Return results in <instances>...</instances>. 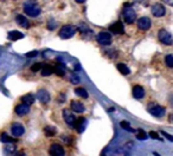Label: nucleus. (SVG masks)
<instances>
[{"label": "nucleus", "mask_w": 173, "mask_h": 156, "mask_svg": "<svg viewBox=\"0 0 173 156\" xmlns=\"http://www.w3.org/2000/svg\"><path fill=\"white\" fill-rule=\"evenodd\" d=\"M24 11L29 17L35 18L37 16H39V13H41V7L38 6L37 2H26L24 5Z\"/></svg>", "instance_id": "obj_1"}, {"label": "nucleus", "mask_w": 173, "mask_h": 156, "mask_svg": "<svg viewBox=\"0 0 173 156\" xmlns=\"http://www.w3.org/2000/svg\"><path fill=\"white\" fill-rule=\"evenodd\" d=\"M122 17H123L127 24H132V23H134V20L137 18V13H135L133 7L126 6L123 8V12H122Z\"/></svg>", "instance_id": "obj_2"}, {"label": "nucleus", "mask_w": 173, "mask_h": 156, "mask_svg": "<svg viewBox=\"0 0 173 156\" xmlns=\"http://www.w3.org/2000/svg\"><path fill=\"white\" fill-rule=\"evenodd\" d=\"M76 33V29L72 25H64L60 30V37L62 39H69Z\"/></svg>", "instance_id": "obj_3"}, {"label": "nucleus", "mask_w": 173, "mask_h": 156, "mask_svg": "<svg viewBox=\"0 0 173 156\" xmlns=\"http://www.w3.org/2000/svg\"><path fill=\"white\" fill-rule=\"evenodd\" d=\"M158 37H159V40L165 45H172L173 44V36L167 30L161 29L158 33Z\"/></svg>", "instance_id": "obj_4"}, {"label": "nucleus", "mask_w": 173, "mask_h": 156, "mask_svg": "<svg viewBox=\"0 0 173 156\" xmlns=\"http://www.w3.org/2000/svg\"><path fill=\"white\" fill-rule=\"evenodd\" d=\"M96 40H97L99 44H101L103 46H107V45L112 44V36L108 32H100L96 36Z\"/></svg>", "instance_id": "obj_5"}, {"label": "nucleus", "mask_w": 173, "mask_h": 156, "mask_svg": "<svg viewBox=\"0 0 173 156\" xmlns=\"http://www.w3.org/2000/svg\"><path fill=\"white\" fill-rule=\"evenodd\" d=\"M49 153H50V155L51 156H64L65 155L64 148H63V147L58 143H52L51 144Z\"/></svg>", "instance_id": "obj_6"}, {"label": "nucleus", "mask_w": 173, "mask_h": 156, "mask_svg": "<svg viewBox=\"0 0 173 156\" xmlns=\"http://www.w3.org/2000/svg\"><path fill=\"white\" fill-rule=\"evenodd\" d=\"M165 13H166V8L162 4H155L152 6V14L156 18H160L162 16H165Z\"/></svg>", "instance_id": "obj_7"}, {"label": "nucleus", "mask_w": 173, "mask_h": 156, "mask_svg": "<svg viewBox=\"0 0 173 156\" xmlns=\"http://www.w3.org/2000/svg\"><path fill=\"white\" fill-rule=\"evenodd\" d=\"M148 111L151 115H153L154 117H162L165 115V108L160 107V105H152L148 108Z\"/></svg>", "instance_id": "obj_8"}, {"label": "nucleus", "mask_w": 173, "mask_h": 156, "mask_svg": "<svg viewBox=\"0 0 173 156\" xmlns=\"http://www.w3.org/2000/svg\"><path fill=\"white\" fill-rule=\"evenodd\" d=\"M63 118H64L66 124L69 126H71V128H74L75 124H76V117H75V115H72L71 112L68 111V110H64V111H63Z\"/></svg>", "instance_id": "obj_9"}, {"label": "nucleus", "mask_w": 173, "mask_h": 156, "mask_svg": "<svg viewBox=\"0 0 173 156\" xmlns=\"http://www.w3.org/2000/svg\"><path fill=\"white\" fill-rule=\"evenodd\" d=\"M151 25H152V23H151L149 18H147V17H141V18L137 20V27L142 31L149 30L151 29Z\"/></svg>", "instance_id": "obj_10"}, {"label": "nucleus", "mask_w": 173, "mask_h": 156, "mask_svg": "<svg viewBox=\"0 0 173 156\" xmlns=\"http://www.w3.org/2000/svg\"><path fill=\"white\" fill-rule=\"evenodd\" d=\"M37 97H38L39 102L43 103V104H46V103H49V102H50V99H51L50 94H49L46 90H44V89L38 90V92H37Z\"/></svg>", "instance_id": "obj_11"}, {"label": "nucleus", "mask_w": 173, "mask_h": 156, "mask_svg": "<svg viewBox=\"0 0 173 156\" xmlns=\"http://www.w3.org/2000/svg\"><path fill=\"white\" fill-rule=\"evenodd\" d=\"M11 131L14 137H19V136H23L25 132V128L20 123H14L11 128Z\"/></svg>", "instance_id": "obj_12"}, {"label": "nucleus", "mask_w": 173, "mask_h": 156, "mask_svg": "<svg viewBox=\"0 0 173 156\" xmlns=\"http://www.w3.org/2000/svg\"><path fill=\"white\" fill-rule=\"evenodd\" d=\"M109 30L112 31L113 33H115V34H122V33L125 32L123 25H122L121 21H116V23H114L113 25H110V26H109Z\"/></svg>", "instance_id": "obj_13"}, {"label": "nucleus", "mask_w": 173, "mask_h": 156, "mask_svg": "<svg viewBox=\"0 0 173 156\" xmlns=\"http://www.w3.org/2000/svg\"><path fill=\"white\" fill-rule=\"evenodd\" d=\"M14 111H16V114L19 115V116H24V115H26L30 111V107L26 105V104H24V103H20L18 105H16Z\"/></svg>", "instance_id": "obj_14"}, {"label": "nucleus", "mask_w": 173, "mask_h": 156, "mask_svg": "<svg viewBox=\"0 0 173 156\" xmlns=\"http://www.w3.org/2000/svg\"><path fill=\"white\" fill-rule=\"evenodd\" d=\"M133 96H134V98H137V99L143 98V97H145V90H143L142 86L135 85V86L133 88Z\"/></svg>", "instance_id": "obj_15"}, {"label": "nucleus", "mask_w": 173, "mask_h": 156, "mask_svg": "<svg viewBox=\"0 0 173 156\" xmlns=\"http://www.w3.org/2000/svg\"><path fill=\"white\" fill-rule=\"evenodd\" d=\"M76 130L78 132H83L84 129L87 128V120L84 117H79L77 121H76Z\"/></svg>", "instance_id": "obj_16"}, {"label": "nucleus", "mask_w": 173, "mask_h": 156, "mask_svg": "<svg viewBox=\"0 0 173 156\" xmlns=\"http://www.w3.org/2000/svg\"><path fill=\"white\" fill-rule=\"evenodd\" d=\"M71 109L74 110V111H75V112L81 114V112H83V111H84V105L81 102H77V101H72V102H71Z\"/></svg>", "instance_id": "obj_17"}, {"label": "nucleus", "mask_w": 173, "mask_h": 156, "mask_svg": "<svg viewBox=\"0 0 173 156\" xmlns=\"http://www.w3.org/2000/svg\"><path fill=\"white\" fill-rule=\"evenodd\" d=\"M22 38H24V34H23L22 32H19V31H11V32L8 33V39H10V40H13V42L19 40V39H22Z\"/></svg>", "instance_id": "obj_18"}, {"label": "nucleus", "mask_w": 173, "mask_h": 156, "mask_svg": "<svg viewBox=\"0 0 173 156\" xmlns=\"http://www.w3.org/2000/svg\"><path fill=\"white\" fill-rule=\"evenodd\" d=\"M54 72H55V67L51 65H44L43 66V69L41 70V73H42V76H44V77L52 75Z\"/></svg>", "instance_id": "obj_19"}, {"label": "nucleus", "mask_w": 173, "mask_h": 156, "mask_svg": "<svg viewBox=\"0 0 173 156\" xmlns=\"http://www.w3.org/2000/svg\"><path fill=\"white\" fill-rule=\"evenodd\" d=\"M22 103H24L26 105H29L30 107L31 104H33L35 103V96L32 95V94H27V95H25V96L22 97Z\"/></svg>", "instance_id": "obj_20"}, {"label": "nucleus", "mask_w": 173, "mask_h": 156, "mask_svg": "<svg viewBox=\"0 0 173 156\" xmlns=\"http://www.w3.org/2000/svg\"><path fill=\"white\" fill-rule=\"evenodd\" d=\"M16 20H17V24L20 25L22 27H29V20L25 18L24 16L18 14V16H17V18H16Z\"/></svg>", "instance_id": "obj_21"}, {"label": "nucleus", "mask_w": 173, "mask_h": 156, "mask_svg": "<svg viewBox=\"0 0 173 156\" xmlns=\"http://www.w3.org/2000/svg\"><path fill=\"white\" fill-rule=\"evenodd\" d=\"M116 67H118V70H119L122 75H129L131 73V70H129V67L127 65H125V64H122V63H120V64H118L116 65Z\"/></svg>", "instance_id": "obj_22"}, {"label": "nucleus", "mask_w": 173, "mask_h": 156, "mask_svg": "<svg viewBox=\"0 0 173 156\" xmlns=\"http://www.w3.org/2000/svg\"><path fill=\"white\" fill-rule=\"evenodd\" d=\"M75 94L77 95V96L82 97V98H88L89 96V94H88V91L83 89V88H76L75 89Z\"/></svg>", "instance_id": "obj_23"}, {"label": "nucleus", "mask_w": 173, "mask_h": 156, "mask_svg": "<svg viewBox=\"0 0 173 156\" xmlns=\"http://www.w3.org/2000/svg\"><path fill=\"white\" fill-rule=\"evenodd\" d=\"M0 141H1L2 143H11V142H14L16 140H13L12 137H10L6 132H2L1 136H0Z\"/></svg>", "instance_id": "obj_24"}, {"label": "nucleus", "mask_w": 173, "mask_h": 156, "mask_svg": "<svg viewBox=\"0 0 173 156\" xmlns=\"http://www.w3.org/2000/svg\"><path fill=\"white\" fill-rule=\"evenodd\" d=\"M55 72L58 75V76H64L65 75V69L63 65H57L55 67Z\"/></svg>", "instance_id": "obj_25"}, {"label": "nucleus", "mask_w": 173, "mask_h": 156, "mask_svg": "<svg viewBox=\"0 0 173 156\" xmlns=\"http://www.w3.org/2000/svg\"><path fill=\"white\" fill-rule=\"evenodd\" d=\"M135 136H137V140H140V141H145L146 138L148 137V135L143 131V130H137V134Z\"/></svg>", "instance_id": "obj_26"}, {"label": "nucleus", "mask_w": 173, "mask_h": 156, "mask_svg": "<svg viewBox=\"0 0 173 156\" xmlns=\"http://www.w3.org/2000/svg\"><path fill=\"white\" fill-rule=\"evenodd\" d=\"M121 128L122 129H125V130H128V131H134V129L131 126V124H129V122H127V121H122L121 123Z\"/></svg>", "instance_id": "obj_27"}, {"label": "nucleus", "mask_w": 173, "mask_h": 156, "mask_svg": "<svg viewBox=\"0 0 173 156\" xmlns=\"http://www.w3.org/2000/svg\"><path fill=\"white\" fill-rule=\"evenodd\" d=\"M44 132H45L46 136H54L55 134H56V129L52 128V126H46V128L44 129Z\"/></svg>", "instance_id": "obj_28"}, {"label": "nucleus", "mask_w": 173, "mask_h": 156, "mask_svg": "<svg viewBox=\"0 0 173 156\" xmlns=\"http://www.w3.org/2000/svg\"><path fill=\"white\" fill-rule=\"evenodd\" d=\"M165 63L168 67H173V56L172 54H167L165 57Z\"/></svg>", "instance_id": "obj_29"}, {"label": "nucleus", "mask_w": 173, "mask_h": 156, "mask_svg": "<svg viewBox=\"0 0 173 156\" xmlns=\"http://www.w3.org/2000/svg\"><path fill=\"white\" fill-rule=\"evenodd\" d=\"M43 66L44 65H43L42 63H36V64H33V65H32L31 70H32L33 72H37V71H39V70H42Z\"/></svg>", "instance_id": "obj_30"}, {"label": "nucleus", "mask_w": 173, "mask_h": 156, "mask_svg": "<svg viewBox=\"0 0 173 156\" xmlns=\"http://www.w3.org/2000/svg\"><path fill=\"white\" fill-rule=\"evenodd\" d=\"M70 80H71L74 84H77V83H79V77H78L77 75L72 73L71 76H70Z\"/></svg>", "instance_id": "obj_31"}, {"label": "nucleus", "mask_w": 173, "mask_h": 156, "mask_svg": "<svg viewBox=\"0 0 173 156\" xmlns=\"http://www.w3.org/2000/svg\"><path fill=\"white\" fill-rule=\"evenodd\" d=\"M149 136H151L152 138H155V140H160L159 135H158V132H155V131H151V132H149Z\"/></svg>", "instance_id": "obj_32"}, {"label": "nucleus", "mask_w": 173, "mask_h": 156, "mask_svg": "<svg viewBox=\"0 0 173 156\" xmlns=\"http://www.w3.org/2000/svg\"><path fill=\"white\" fill-rule=\"evenodd\" d=\"M161 134H162V135H164V136H165V137H166L167 140H168V141H171V142H173V136H171V135H168V134H167V132H165V131H161Z\"/></svg>", "instance_id": "obj_33"}, {"label": "nucleus", "mask_w": 173, "mask_h": 156, "mask_svg": "<svg viewBox=\"0 0 173 156\" xmlns=\"http://www.w3.org/2000/svg\"><path fill=\"white\" fill-rule=\"evenodd\" d=\"M55 26H56V23H55L54 20H52V21H51V24H49V25H48L49 30H54Z\"/></svg>", "instance_id": "obj_34"}, {"label": "nucleus", "mask_w": 173, "mask_h": 156, "mask_svg": "<svg viewBox=\"0 0 173 156\" xmlns=\"http://www.w3.org/2000/svg\"><path fill=\"white\" fill-rule=\"evenodd\" d=\"M12 156H26V155H25L24 153H22V151H16Z\"/></svg>", "instance_id": "obj_35"}, {"label": "nucleus", "mask_w": 173, "mask_h": 156, "mask_svg": "<svg viewBox=\"0 0 173 156\" xmlns=\"http://www.w3.org/2000/svg\"><path fill=\"white\" fill-rule=\"evenodd\" d=\"M33 56H37V52H31V53H27V57H33Z\"/></svg>", "instance_id": "obj_36"}, {"label": "nucleus", "mask_w": 173, "mask_h": 156, "mask_svg": "<svg viewBox=\"0 0 173 156\" xmlns=\"http://www.w3.org/2000/svg\"><path fill=\"white\" fill-rule=\"evenodd\" d=\"M170 103H171V107L173 108V96L171 97V98H170Z\"/></svg>", "instance_id": "obj_37"}, {"label": "nucleus", "mask_w": 173, "mask_h": 156, "mask_svg": "<svg viewBox=\"0 0 173 156\" xmlns=\"http://www.w3.org/2000/svg\"><path fill=\"white\" fill-rule=\"evenodd\" d=\"M170 122H172L173 123V114L170 115Z\"/></svg>", "instance_id": "obj_38"}]
</instances>
